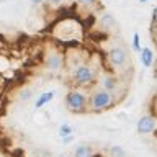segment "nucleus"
<instances>
[{"instance_id": "obj_1", "label": "nucleus", "mask_w": 157, "mask_h": 157, "mask_svg": "<svg viewBox=\"0 0 157 157\" xmlns=\"http://www.w3.org/2000/svg\"><path fill=\"white\" fill-rule=\"evenodd\" d=\"M115 105V93L108 92L106 88L98 87L90 93L88 98V110L93 113H101L106 111Z\"/></svg>"}, {"instance_id": "obj_2", "label": "nucleus", "mask_w": 157, "mask_h": 157, "mask_svg": "<svg viewBox=\"0 0 157 157\" xmlns=\"http://www.w3.org/2000/svg\"><path fill=\"white\" fill-rule=\"evenodd\" d=\"M88 98L90 95H87V92L80 87L72 88L66 95V106L72 113H85L88 110Z\"/></svg>"}, {"instance_id": "obj_3", "label": "nucleus", "mask_w": 157, "mask_h": 157, "mask_svg": "<svg viewBox=\"0 0 157 157\" xmlns=\"http://www.w3.org/2000/svg\"><path fill=\"white\" fill-rule=\"evenodd\" d=\"M71 78L75 87H87L95 82L97 78V69L90 62H83L77 66L74 71H71Z\"/></svg>"}, {"instance_id": "obj_4", "label": "nucleus", "mask_w": 157, "mask_h": 157, "mask_svg": "<svg viewBox=\"0 0 157 157\" xmlns=\"http://www.w3.org/2000/svg\"><path fill=\"white\" fill-rule=\"evenodd\" d=\"M128 61H129V56H128V51L123 46H113L108 49L106 62L111 67V71H115V72L123 71L128 66Z\"/></svg>"}, {"instance_id": "obj_5", "label": "nucleus", "mask_w": 157, "mask_h": 157, "mask_svg": "<svg viewBox=\"0 0 157 157\" xmlns=\"http://www.w3.org/2000/svg\"><path fill=\"white\" fill-rule=\"evenodd\" d=\"M44 66H46L48 72L51 74H61L62 69L66 67V54L57 51V49H51L49 52H46L44 57Z\"/></svg>"}, {"instance_id": "obj_6", "label": "nucleus", "mask_w": 157, "mask_h": 157, "mask_svg": "<svg viewBox=\"0 0 157 157\" xmlns=\"http://www.w3.org/2000/svg\"><path fill=\"white\" fill-rule=\"evenodd\" d=\"M136 131L137 134L146 136L157 131V115H144L136 121Z\"/></svg>"}, {"instance_id": "obj_7", "label": "nucleus", "mask_w": 157, "mask_h": 157, "mask_svg": "<svg viewBox=\"0 0 157 157\" xmlns=\"http://www.w3.org/2000/svg\"><path fill=\"white\" fill-rule=\"evenodd\" d=\"M118 85H120V82H118V77L113 75V74H105V75L100 77V87L106 88L108 92L115 93L118 90Z\"/></svg>"}, {"instance_id": "obj_8", "label": "nucleus", "mask_w": 157, "mask_h": 157, "mask_svg": "<svg viewBox=\"0 0 157 157\" xmlns=\"http://www.w3.org/2000/svg\"><path fill=\"white\" fill-rule=\"evenodd\" d=\"M139 61H141L142 66L147 67V69H149L152 64H154V51H152V48L144 46V48L141 49V52H139Z\"/></svg>"}, {"instance_id": "obj_9", "label": "nucleus", "mask_w": 157, "mask_h": 157, "mask_svg": "<svg viewBox=\"0 0 157 157\" xmlns=\"http://www.w3.org/2000/svg\"><path fill=\"white\" fill-rule=\"evenodd\" d=\"M54 95H56V92H54V90L39 93V95H38V100H36V103H34V108H36V110H41L44 105H48L49 101L54 100Z\"/></svg>"}, {"instance_id": "obj_10", "label": "nucleus", "mask_w": 157, "mask_h": 157, "mask_svg": "<svg viewBox=\"0 0 157 157\" xmlns=\"http://www.w3.org/2000/svg\"><path fill=\"white\" fill-rule=\"evenodd\" d=\"M74 157H93V147L88 144H78L74 149Z\"/></svg>"}, {"instance_id": "obj_11", "label": "nucleus", "mask_w": 157, "mask_h": 157, "mask_svg": "<svg viewBox=\"0 0 157 157\" xmlns=\"http://www.w3.org/2000/svg\"><path fill=\"white\" fill-rule=\"evenodd\" d=\"M33 97H34V92H33V88H29V87L21 88V90H20V93H18V100L21 101V103L31 101V100H33Z\"/></svg>"}, {"instance_id": "obj_12", "label": "nucleus", "mask_w": 157, "mask_h": 157, "mask_svg": "<svg viewBox=\"0 0 157 157\" xmlns=\"http://www.w3.org/2000/svg\"><path fill=\"white\" fill-rule=\"evenodd\" d=\"M108 154H110V157H128V152L121 146H111Z\"/></svg>"}, {"instance_id": "obj_13", "label": "nucleus", "mask_w": 157, "mask_h": 157, "mask_svg": "<svg viewBox=\"0 0 157 157\" xmlns=\"http://www.w3.org/2000/svg\"><path fill=\"white\" fill-rule=\"evenodd\" d=\"M100 23L103 26H113V25H115V18H113V15H110V13H101L100 15Z\"/></svg>"}, {"instance_id": "obj_14", "label": "nucleus", "mask_w": 157, "mask_h": 157, "mask_svg": "<svg viewBox=\"0 0 157 157\" xmlns=\"http://www.w3.org/2000/svg\"><path fill=\"white\" fill-rule=\"evenodd\" d=\"M131 48H132V51L134 52H141V36H139V33H134L132 34V41H131Z\"/></svg>"}, {"instance_id": "obj_15", "label": "nucleus", "mask_w": 157, "mask_h": 157, "mask_svg": "<svg viewBox=\"0 0 157 157\" xmlns=\"http://www.w3.org/2000/svg\"><path fill=\"white\" fill-rule=\"evenodd\" d=\"M72 132H74V129H72V126H71V124H61V126H59V129H57V134H59V137L71 136Z\"/></svg>"}, {"instance_id": "obj_16", "label": "nucleus", "mask_w": 157, "mask_h": 157, "mask_svg": "<svg viewBox=\"0 0 157 157\" xmlns=\"http://www.w3.org/2000/svg\"><path fill=\"white\" fill-rule=\"evenodd\" d=\"M10 59L5 57V56H0V72H7L10 71Z\"/></svg>"}, {"instance_id": "obj_17", "label": "nucleus", "mask_w": 157, "mask_h": 157, "mask_svg": "<svg viewBox=\"0 0 157 157\" xmlns=\"http://www.w3.org/2000/svg\"><path fill=\"white\" fill-rule=\"evenodd\" d=\"M151 36H152V39H154V43H157V25H152V28H151Z\"/></svg>"}, {"instance_id": "obj_18", "label": "nucleus", "mask_w": 157, "mask_h": 157, "mask_svg": "<svg viewBox=\"0 0 157 157\" xmlns=\"http://www.w3.org/2000/svg\"><path fill=\"white\" fill-rule=\"evenodd\" d=\"M61 141H62V144H71V142L74 141V134L66 136V137H61Z\"/></svg>"}, {"instance_id": "obj_19", "label": "nucleus", "mask_w": 157, "mask_h": 157, "mask_svg": "<svg viewBox=\"0 0 157 157\" xmlns=\"http://www.w3.org/2000/svg\"><path fill=\"white\" fill-rule=\"evenodd\" d=\"M152 25H157V5L152 10Z\"/></svg>"}, {"instance_id": "obj_20", "label": "nucleus", "mask_w": 157, "mask_h": 157, "mask_svg": "<svg viewBox=\"0 0 157 157\" xmlns=\"http://www.w3.org/2000/svg\"><path fill=\"white\" fill-rule=\"evenodd\" d=\"M78 3H82V5H92V3H97L98 0H77Z\"/></svg>"}, {"instance_id": "obj_21", "label": "nucleus", "mask_w": 157, "mask_h": 157, "mask_svg": "<svg viewBox=\"0 0 157 157\" xmlns=\"http://www.w3.org/2000/svg\"><path fill=\"white\" fill-rule=\"evenodd\" d=\"M33 5H41V3H44V0H29Z\"/></svg>"}, {"instance_id": "obj_22", "label": "nucleus", "mask_w": 157, "mask_h": 157, "mask_svg": "<svg viewBox=\"0 0 157 157\" xmlns=\"http://www.w3.org/2000/svg\"><path fill=\"white\" fill-rule=\"evenodd\" d=\"M48 2H49V3H52V5H59V3L62 2V0H48Z\"/></svg>"}, {"instance_id": "obj_23", "label": "nucleus", "mask_w": 157, "mask_h": 157, "mask_svg": "<svg viewBox=\"0 0 157 157\" xmlns=\"http://www.w3.org/2000/svg\"><path fill=\"white\" fill-rule=\"evenodd\" d=\"M154 115H157V98L154 100Z\"/></svg>"}, {"instance_id": "obj_24", "label": "nucleus", "mask_w": 157, "mask_h": 157, "mask_svg": "<svg viewBox=\"0 0 157 157\" xmlns=\"http://www.w3.org/2000/svg\"><path fill=\"white\" fill-rule=\"evenodd\" d=\"M141 3H147V2H151V0H139Z\"/></svg>"}, {"instance_id": "obj_25", "label": "nucleus", "mask_w": 157, "mask_h": 157, "mask_svg": "<svg viewBox=\"0 0 157 157\" xmlns=\"http://www.w3.org/2000/svg\"><path fill=\"white\" fill-rule=\"evenodd\" d=\"M59 157H71V155H59Z\"/></svg>"}, {"instance_id": "obj_26", "label": "nucleus", "mask_w": 157, "mask_h": 157, "mask_svg": "<svg viewBox=\"0 0 157 157\" xmlns=\"http://www.w3.org/2000/svg\"><path fill=\"white\" fill-rule=\"evenodd\" d=\"M0 157H3V155H0Z\"/></svg>"}]
</instances>
